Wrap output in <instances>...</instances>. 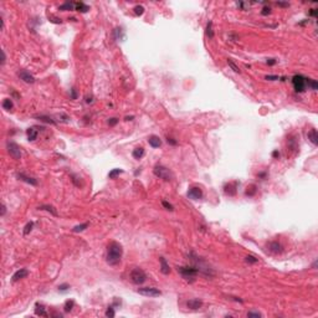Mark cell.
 Instances as JSON below:
<instances>
[{"instance_id": "1", "label": "cell", "mask_w": 318, "mask_h": 318, "mask_svg": "<svg viewBox=\"0 0 318 318\" xmlns=\"http://www.w3.org/2000/svg\"><path fill=\"white\" fill-rule=\"evenodd\" d=\"M123 255V247L119 242L112 241L108 243L107 246V256H106V261L111 266H116L121 262Z\"/></svg>"}, {"instance_id": "2", "label": "cell", "mask_w": 318, "mask_h": 318, "mask_svg": "<svg viewBox=\"0 0 318 318\" xmlns=\"http://www.w3.org/2000/svg\"><path fill=\"white\" fill-rule=\"evenodd\" d=\"M176 271L179 272V274L181 275V277H183L184 280H187L188 282H194L195 281V277L198 275H199V271H198V268L195 266H179V267H176Z\"/></svg>"}, {"instance_id": "3", "label": "cell", "mask_w": 318, "mask_h": 318, "mask_svg": "<svg viewBox=\"0 0 318 318\" xmlns=\"http://www.w3.org/2000/svg\"><path fill=\"white\" fill-rule=\"evenodd\" d=\"M153 173H154L155 176H158V178L165 180V181H170L173 179V173L169 170L167 167L160 165V164H157V165L154 167V169H153Z\"/></svg>"}, {"instance_id": "4", "label": "cell", "mask_w": 318, "mask_h": 318, "mask_svg": "<svg viewBox=\"0 0 318 318\" xmlns=\"http://www.w3.org/2000/svg\"><path fill=\"white\" fill-rule=\"evenodd\" d=\"M292 85L296 92H304L307 88V77L303 75H295L292 77Z\"/></svg>"}, {"instance_id": "5", "label": "cell", "mask_w": 318, "mask_h": 318, "mask_svg": "<svg viewBox=\"0 0 318 318\" xmlns=\"http://www.w3.org/2000/svg\"><path fill=\"white\" fill-rule=\"evenodd\" d=\"M131 281L133 282L134 284H142L147 281V275L142 268H134L133 271L131 272Z\"/></svg>"}, {"instance_id": "6", "label": "cell", "mask_w": 318, "mask_h": 318, "mask_svg": "<svg viewBox=\"0 0 318 318\" xmlns=\"http://www.w3.org/2000/svg\"><path fill=\"white\" fill-rule=\"evenodd\" d=\"M6 149H8V153L10 154L11 158L15 159V160H20V158H21V149H20V147L15 142H8L6 143Z\"/></svg>"}, {"instance_id": "7", "label": "cell", "mask_w": 318, "mask_h": 318, "mask_svg": "<svg viewBox=\"0 0 318 318\" xmlns=\"http://www.w3.org/2000/svg\"><path fill=\"white\" fill-rule=\"evenodd\" d=\"M137 292L139 295L142 296H146V297H159L162 296V291L158 290L155 287H142V288H138Z\"/></svg>"}, {"instance_id": "8", "label": "cell", "mask_w": 318, "mask_h": 318, "mask_svg": "<svg viewBox=\"0 0 318 318\" xmlns=\"http://www.w3.org/2000/svg\"><path fill=\"white\" fill-rule=\"evenodd\" d=\"M188 198H190V199L193 200H199L203 198V190H201V188L199 187H191V188H189V190H188Z\"/></svg>"}, {"instance_id": "9", "label": "cell", "mask_w": 318, "mask_h": 318, "mask_svg": "<svg viewBox=\"0 0 318 318\" xmlns=\"http://www.w3.org/2000/svg\"><path fill=\"white\" fill-rule=\"evenodd\" d=\"M18 76L20 77V80H23L25 83H34L35 82V77L31 75L26 70H21V71L18 72Z\"/></svg>"}, {"instance_id": "10", "label": "cell", "mask_w": 318, "mask_h": 318, "mask_svg": "<svg viewBox=\"0 0 318 318\" xmlns=\"http://www.w3.org/2000/svg\"><path fill=\"white\" fill-rule=\"evenodd\" d=\"M29 276V271L26 270V268H20V270H18L15 272V274L13 275V277H11V281L13 282H18L19 280H23V278H25Z\"/></svg>"}, {"instance_id": "11", "label": "cell", "mask_w": 318, "mask_h": 318, "mask_svg": "<svg viewBox=\"0 0 318 318\" xmlns=\"http://www.w3.org/2000/svg\"><path fill=\"white\" fill-rule=\"evenodd\" d=\"M201 306H203V301L199 300V298H193V300H189L187 302V307L190 308V309H194V311L201 308Z\"/></svg>"}, {"instance_id": "12", "label": "cell", "mask_w": 318, "mask_h": 318, "mask_svg": "<svg viewBox=\"0 0 318 318\" xmlns=\"http://www.w3.org/2000/svg\"><path fill=\"white\" fill-rule=\"evenodd\" d=\"M16 176H18L19 180H23V181H25V183L30 184V185H38V180H36L35 178H32V176L25 175L24 173H18V174H16Z\"/></svg>"}, {"instance_id": "13", "label": "cell", "mask_w": 318, "mask_h": 318, "mask_svg": "<svg viewBox=\"0 0 318 318\" xmlns=\"http://www.w3.org/2000/svg\"><path fill=\"white\" fill-rule=\"evenodd\" d=\"M236 188H237V181H234V183H229V184L225 185L224 191H225L226 195L233 196V195H235V194H236Z\"/></svg>"}, {"instance_id": "14", "label": "cell", "mask_w": 318, "mask_h": 318, "mask_svg": "<svg viewBox=\"0 0 318 318\" xmlns=\"http://www.w3.org/2000/svg\"><path fill=\"white\" fill-rule=\"evenodd\" d=\"M159 262H160V272H162L163 275H169V274H170V267H169L167 260L164 259L163 256H160V257H159Z\"/></svg>"}, {"instance_id": "15", "label": "cell", "mask_w": 318, "mask_h": 318, "mask_svg": "<svg viewBox=\"0 0 318 318\" xmlns=\"http://www.w3.org/2000/svg\"><path fill=\"white\" fill-rule=\"evenodd\" d=\"M148 143H149V146L153 147V148H159L160 146H162V139H160L158 135L153 134V135H149Z\"/></svg>"}, {"instance_id": "16", "label": "cell", "mask_w": 318, "mask_h": 318, "mask_svg": "<svg viewBox=\"0 0 318 318\" xmlns=\"http://www.w3.org/2000/svg\"><path fill=\"white\" fill-rule=\"evenodd\" d=\"M76 9V3H73V1H66L62 5H60L59 6V10L60 11H71V10H75Z\"/></svg>"}, {"instance_id": "17", "label": "cell", "mask_w": 318, "mask_h": 318, "mask_svg": "<svg viewBox=\"0 0 318 318\" xmlns=\"http://www.w3.org/2000/svg\"><path fill=\"white\" fill-rule=\"evenodd\" d=\"M35 315L38 316H41V317H47V312H46V308L44 307V304L41 303H36L35 304Z\"/></svg>"}, {"instance_id": "18", "label": "cell", "mask_w": 318, "mask_h": 318, "mask_svg": "<svg viewBox=\"0 0 318 318\" xmlns=\"http://www.w3.org/2000/svg\"><path fill=\"white\" fill-rule=\"evenodd\" d=\"M268 247H270V250L272 251V252H275V254H280V252H282V245L278 242V241H272L270 242V245H268Z\"/></svg>"}, {"instance_id": "19", "label": "cell", "mask_w": 318, "mask_h": 318, "mask_svg": "<svg viewBox=\"0 0 318 318\" xmlns=\"http://www.w3.org/2000/svg\"><path fill=\"white\" fill-rule=\"evenodd\" d=\"M26 134H27V139L30 140V142H34V140L38 138V131L35 129L34 127H31V128H29V129L26 131Z\"/></svg>"}, {"instance_id": "20", "label": "cell", "mask_w": 318, "mask_h": 318, "mask_svg": "<svg viewBox=\"0 0 318 318\" xmlns=\"http://www.w3.org/2000/svg\"><path fill=\"white\" fill-rule=\"evenodd\" d=\"M308 139L311 140L315 146H317V144H318V135H317V131L316 129H311V131L308 132Z\"/></svg>"}, {"instance_id": "21", "label": "cell", "mask_w": 318, "mask_h": 318, "mask_svg": "<svg viewBox=\"0 0 318 318\" xmlns=\"http://www.w3.org/2000/svg\"><path fill=\"white\" fill-rule=\"evenodd\" d=\"M132 155H133L134 159H140V158H142V157L144 155V148H143V147L135 148V149L132 152Z\"/></svg>"}, {"instance_id": "22", "label": "cell", "mask_w": 318, "mask_h": 318, "mask_svg": "<svg viewBox=\"0 0 318 318\" xmlns=\"http://www.w3.org/2000/svg\"><path fill=\"white\" fill-rule=\"evenodd\" d=\"M75 10L80 11V13H87V11L90 10V6L86 5V4L82 3V1H78V3H76V9Z\"/></svg>"}, {"instance_id": "23", "label": "cell", "mask_w": 318, "mask_h": 318, "mask_svg": "<svg viewBox=\"0 0 318 318\" xmlns=\"http://www.w3.org/2000/svg\"><path fill=\"white\" fill-rule=\"evenodd\" d=\"M39 210H46V211H49V213H51L53 216H57V211H56V209L53 208L52 205H40L39 206Z\"/></svg>"}, {"instance_id": "24", "label": "cell", "mask_w": 318, "mask_h": 318, "mask_svg": "<svg viewBox=\"0 0 318 318\" xmlns=\"http://www.w3.org/2000/svg\"><path fill=\"white\" fill-rule=\"evenodd\" d=\"M3 108L6 109V111H11L14 108V103H13V100L11 98H5L3 101Z\"/></svg>"}, {"instance_id": "25", "label": "cell", "mask_w": 318, "mask_h": 318, "mask_svg": "<svg viewBox=\"0 0 318 318\" xmlns=\"http://www.w3.org/2000/svg\"><path fill=\"white\" fill-rule=\"evenodd\" d=\"M205 34L208 36L209 39H213L214 38V30H213V21H209L208 25H206V29H205Z\"/></svg>"}, {"instance_id": "26", "label": "cell", "mask_w": 318, "mask_h": 318, "mask_svg": "<svg viewBox=\"0 0 318 318\" xmlns=\"http://www.w3.org/2000/svg\"><path fill=\"white\" fill-rule=\"evenodd\" d=\"M82 178L81 176H78L76 174H71V180H72V183L76 185V187H82L83 185V183H82Z\"/></svg>"}, {"instance_id": "27", "label": "cell", "mask_w": 318, "mask_h": 318, "mask_svg": "<svg viewBox=\"0 0 318 318\" xmlns=\"http://www.w3.org/2000/svg\"><path fill=\"white\" fill-rule=\"evenodd\" d=\"M73 306H75V301H73V300L66 301V302H65V306H64L65 312H71L72 308H73Z\"/></svg>"}, {"instance_id": "28", "label": "cell", "mask_w": 318, "mask_h": 318, "mask_svg": "<svg viewBox=\"0 0 318 318\" xmlns=\"http://www.w3.org/2000/svg\"><path fill=\"white\" fill-rule=\"evenodd\" d=\"M40 121H42V122H46V123H50V124H56V122L53 121V119L51 117H49V116H44V114H41V116H36Z\"/></svg>"}, {"instance_id": "29", "label": "cell", "mask_w": 318, "mask_h": 318, "mask_svg": "<svg viewBox=\"0 0 318 318\" xmlns=\"http://www.w3.org/2000/svg\"><path fill=\"white\" fill-rule=\"evenodd\" d=\"M88 222H85V224H80V225H76L75 228L72 229V231L73 233H81V231H83V230H86L88 228Z\"/></svg>"}, {"instance_id": "30", "label": "cell", "mask_w": 318, "mask_h": 318, "mask_svg": "<svg viewBox=\"0 0 318 318\" xmlns=\"http://www.w3.org/2000/svg\"><path fill=\"white\" fill-rule=\"evenodd\" d=\"M122 173H123L122 169H112V170L108 173V176H109V179H114V178H117L119 174H122Z\"/></svg>"}, {"instance_id": "31", "label": "cell", "mask_w": 318, "mask_h": 318, "mask_svg": "<svg viewBox=\"0 0 318 318\" xmlns=\"http://www.w3.org/2000/svg\"><path fill=\"white\" fill-rule=\"evenodd\" d=\"M245 194H246L247 196H252V195H255V194H256V185H255V184H251L250 187H247Z\"/></svg>"}, {"instance_id": "32", "label": "cell", "mask_w": 318, "mask_h": 318, "mask_svg": "<svg viewBox=\"0 0 318 318\" xmlns=\"http://www.w3.org/2000/svg\"><path fill=\"white\" fill-rule=\"evenodd\" d=\"M307 86L311 87L313 91H317L318 90V83L316 80H312V78H307Z\"/></svg>"}, {"instance_id": "33", "label": "cell", "mask_w": 318, "mask_h": 318, "mask_svg": "<svg viewBox=\"0 0 318 318\" xmlns=\"http://www.w3.org/2000/svg\"><path fill=\"white\" fill-rule=\"evenodd\" d=\"M228 65L230 66V67H231V70H233L234 72H236V73H240V68H239V66H237L236 64H235V62H234V61L231 60V59H228Z\"/></svg>"}, {"instance_id": "34", "label": "cell", "mask_w": 318, "mask_h": 318, "mask_svg": "<svg viewBox=\"0 0 318 318\" xmlns=\"http://www.w3.org/2000/svg\"><path fill=\"white\" fill-rule=\"evenodd\" d=\"M113 34L116 35V39H117V40L124 38V35H123V31H122L121 27H116L114 30H113Z\"/></svg>"}, {"instance_id": "35", "label": "cell", "mask_w": 318, "mask_h": 318, "mask_svg": "<svg viewBox=\"0 0 318 318\" xmlns=\"http://www.w3.org/2000/svg\"><path fill=\"white\" fill-rule=\"evenodd\" d=\"M32 228H34V222H32V221L27 222V224L25 225V228H24V235H29V234H30Z\"/></svg>"}, {"instance_id": "36", "label": "cell", "mask_w": 318, "mask_h": 318, "mask_svg": "<svg viewBox=\"0 0 318 318\" xmlns=\"http://www.w3.org/2000/svg\"><path fill=\"white\" fill-rule=\"evenodd\" d=\"M134 13H135V15H138V16L143 15L144 14V6L143 5H135L134 6Z\"/></svg>"}, {"instance_id": "37", "label": "cell", "mask_w": 318, "mask_h": 318, "mask_svg": "<svg viewBox=\"0 0 318 318\" xmlns=\"http://www.w3.org/2000/svg\"><path fill=\"white\" fill-rule=\"evenodd\" d=\"M245 261L247 262V263H257L259 262V260L255 257V256H251V255H249V256H246L245 257Z\"/></svg>"}, {"instance_id": "38", "label": "cell", "mask_w": 318, "mask_h": 318, "mask_svg": "<svg viewBox=\"0 0 318 318\" xmlns=\"http://www.w3.org/2000/svg\"><path fill=\"white\" fill-rule=\"evenodd\" d=\"M162 205L164 206V208H165L167 210H169V211H173V210H174V206H173L170 203H168V201H165V200H163L162 201Z\"/></svg>"}, {"instance_id": "39", "label": "cell", "mask_w": 318, "mask_h": 318, "mask_svg": "<svg viewBox=\"0 0 318 318\" xmlns=\"http://www.w3.org/2000/svg\"><path fill=\"white\" fill-rule=\"evenodd\" d=\"M116 313H114V309H113V306L108 307V309L106 311V317H114Z\"/></svg>"}, {"instance_id": "40", "label": "cell", "mask_w": 318, "mask_h": 318, "mask_svg": "<svg viewBox=\"0 0 318 318\" xmlns=\"http://www.w3.org/2000/svg\"><path fill=\"white\" fill-rule=\"evenodd\" d=\"M247 317H256V318H260V317H262V315L260 312H255V311H250L249 313H247Z\"/></svg>"}, {"instance_id": "41", "label": "cell", "mask_w": 318, "mask_h": 318, "mask_svg": "<svg viewBox=\"0 0 318 318\" xmlns=\"http://www.w3.org/2000/svg\"><path fill=\"white\" fill-rule=\"evenodd\" d=\"M261 14L263 16H267V15H270L271 14V8L270 6H265V8H262V11H261Z\"/></svg>"}, {"instance_id": "42", "label": "cell", "mask_w": 318, "mask_h": 318, "mask_svg": "<svg viewBox=\"0 0 318 318\" xmlns=\"http://www.w3.org/2000/svg\"><path fill=\"white\" fill-rule=\"evenodd\" d=\"M70 92H71V94H70L71 100H77L78 94H77V92H76V90H75V88H71V90H70Z\"/></svg>"}, {"instance_id": "43", "label": "cell", "mask_w": 318, "mask_h": 318, "mask_svg": "<svg viewBox=\"0 0 318 318\" xmlns=\"http://www.w3.org/2000/svg\"><path fill=\"white\" fill-rule=\"evenodd\" d=\"M117 123H118V118H114V117H113V118H109V119H108V124L112 126V127L116 126Z\"/></svg>"}, {"instance_id": "44", "label": "cell", "mask_w": 318, "mask_h": 318, "mask_svg": "<svg viewBox=\"0 0 318 318\" xmlns=\"http://www.w3.org/2000/svg\"><path fill=\"white\" fill-rule=\"evenodd\" d=\"M265 78H266V80H268V81H276V80H280V77H278V76H276V75H268V76H266Z\"/></svg>"}, {"instance_id": "45", "label": "cell", "mask_w": 318, "mask_h": 318, "mask_svg": "<svg viewBox=\"0 0 318 318\" xmlns=\"http://www.w3.org/2000/svg\"><path fill=\"white\" fill-rule=\"evenodd\" d=\"M5 61H6V55H5V51L1 50V62H0V65L4 66V65H5Z\"/></svg>"}, {"instance_id": "46", "label": "cell", "mask_w": 318, "mask_h": 318, "mask_svg": "<svg viewBox=\"0 0 318 318\" xmlns=\"http://www.w3.org/2000/svg\"><path fill=\"white\" fill-rule=\"evenodd\" d=\"M68 288H70L68 284L67 283H64V284H60V286H59V291H67Z\"/></svg>"}, {"instance_id": "47", "label": "cell", "mask_w": 318, "mask_h": 318, "mask_svg": "<svg viewBox=\"0 0 318 318\" xmlns=\"http://www.w3.org/2000/svg\"><path fill=\"white\" fill-rule=\"evenodd\" d=\"M167 142H168L169 144H172V146H176V144H178V142H176L174 138H170V137L167 138Z\"/></svg>"}, {"instance_id": "48", "label": "cell", "mask_w": 318, "mask_h": 318, "mask_svg": "<svg viewBox=\"0 0 318 318\" xmlns=\"http://www.w3.org/2000/svg\"><path fill=\"white\" fill-rule=\"evenodd\" d=\"M309 15L313 16V18H316V16L318 15V10L317 9H311L309 10Z\"/></svg>"}, {"instance_id": "49", "label": "cell", "mask_w": 318, "mask_h": 318, "mask_svg": "<svg viewBox=\"0 0 318 318\" xmlns=\"http://www.w3.org/2000/svg\"><path fill=\"white\" fill-rule=\"evenodd\" d=\"M5 214H6V206H5V204L3 203V204H1V213H0V215L4 216Z\"/></svg>"}, {"instance_id": "50", "label": "cell", "mask_w": 318, "mask_h": 318, "mask_svg": "<svg viewBox=\"0 0 318 318\" xmlns=\"http://www.w3.org/2000/svg\"><path fill=\"white\" fill-rule=\"evenodd\" d=\"M277 5L281 6V8H288V6H290V4H288V3H282V1H277Z\"/></svg>"}, {"instance_id": "51", "label": "cell", "mask_w": 318, "mask_h": 318, "mask_svg": "<svg viewBox=\"0 0 318 318\" xmlns=\"http://www.w3.org/2000/svg\"><path fill=\"white\" fill-rule=\"evenodd\" d=\"M277 61H276V59H268L267 60V65H270V66H274Z\"/></svg>"}, {"instance_id": "52", "label": "cell", "mask_w": 318, "mask_h": 318, "mask_svg": "<svg viewBox=\"0 0 318 318\" xmlns=\"http://www.w3.org/2000/svg\"><path fill=\"white\" fill-rule=\"evenodd\" d=\"M50 20H51L52 23H55V24H61V23H62V20H61V19H55V18H51Z\"/></svg>"}, {"instance_id": "53", "label": "cell", "mask_w": 318, "mask_h": 318, "mask_svg": "<svg viewBox=\"0 0 318 318\" xmlns=\"http://www.w3.org/2000/svg\"><path fill=\"white\" fill-rule=\"evenodd\" d=\"M272 157H274V158H280V152L278 150H274V152H272Z\"/></svg>"}, {"instance_id": "54", "label": "cell", "mask_w": 318, "mask_h": 318, "mask_svg": "<svg viewBox=\"0 0 318 318\" xmlns=\"http://www.w3.org/2000/svg\"><path fill=\"white\" fill-rule=\"evenodd\" d=\"M237 6H240L242 10H246V4H245V3H241V1L237 3Z\"/></svg>"}, {"instance_id": "55", "label": "cell", "mask_w": 318, "mask_h": 318, "mask_svg": "<svg viewBox=\"0 0 318 318\" xmlns=\"http://www.w3.org/2000/svg\"><path fill=\"white\" fill-rule=\"evenodd\" d=\"M51 316H56V317H60V318H62V315H61V313H56V312L51 313Z\"/></svg>"}, {"instance_id": "56", "label": "cell", "mask_w": 318, "mask_h": 318, "mask_svg": "<svg viewBox=\"0 0 318 318\" xmlns=\"http://www.w3.org/2000/svg\"><path fill=\"white\" fill-rule=\"evenodd\" d=\"M133 118H134L133 116H129V117H126L124 119H126V121H132V119H133Z\"/></svg>"}, {"instance_id": "57", "label": "cell", "mask_w": 318, "mask_h": 318, "mask_svg": "<svg viewBox=\"0 0 318 318\" xmlns=\"http://www.w3.org/2000/svg\"><path fill=\"white\" fill-rule=\"evenodd\" d=\"M259 176H260V178H265V176H266V173H260Z\"/></svg>"}, {"instance_id": "58", "label": "cell", "mask_w": 318, "mask_h": 318, "mask_svg": "<svg viewBox=\"0 0 318 318\" xmlns=\"http://www.w3.org/2000/svg\"><path fill=\"white\" fill-rule=\"evenodd\" d=\"M312 267H313V268H316V267H317V260H316V261H315V262H313V265H312Z\"/></svg>"}]
</instances>
